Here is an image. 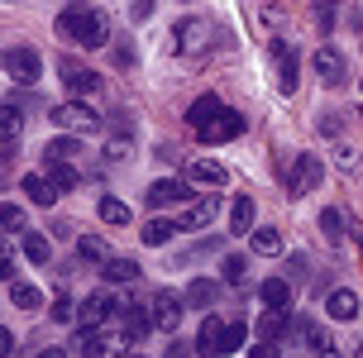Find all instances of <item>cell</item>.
<instances>
[{
    "label": "cell",
    "mask_w": 363,
    "mask_h": 358,
    "mask_svg": "<svg viewBox=\"0 0 363 358\" xmlns=\"http://www.w3.org/2000/svg\"><path fill=\"white\" fill-rule=\"evenodd\" d=\"M57 38H67L77 48H106L110 43V19L96 5H67L57 15Z\"/></svg>",
    "instance_id": "obj_1"
},
{
    "label": "cell",
    "mask_w": 363,
    "mask_h": 358,
    "mask_svg": "<svg viewBox=\"0 0 363 358\" xmlns=\"http://www.w3.org/2000/svg\"><path fill=\"white\" fill-rule=\"evenodd\" d=\"M53 125L62 129V134H101V125H106V120H101L86 101H77V96H72V101L53 106Z\"/></svg>",
    "instance_id": "obj_2"
},
{
    "label": "cell",
    "mask_w": 363,
    "mask_h": 358,
    "mask_svg": "<svg viewBox=\"0 0 363 358\" xmlns=\"http://www.w3.org/2000/svg\"><path fill=\"white\" fill-rule=\"evenodd\" d=\"M325 181V162L315 158V153H296L287 162V196H306Z\"/></svg>",
    "instance_id": "obj_3"
},
{
    "label": "cell",
    "mask_w": 363,
    "mask_h": 358,
    "mask_svg": "<svg viewBox=\"0 0 363 358\" xmlns=\"http://www.w3.org/2000/svg\"><path fill=\"white\" fill-rule=\"evenodd\" d=\"M57 77H62V86L72 91L77 101H86L91 91L101 86V77H96V72H91L86 62H77L72 53H57Z\"/></svg>",
    "instance_id": "obj_4"
},
{
    "label": "cell",
    "mask_w": 363,
    "mask_h": 358,
    "mask_svg": "<svg viewBox=\"0 0 363 358\" xmlns=\"http://www.w3.org/2000/svg\"><path fill=\"white\" fill-rule=\"evenodd\" d=\"M5 77L19 82V86H34L38 77H43V57L34 48H5Z\"/></svg>",
    "instance_id": "obj_5"
},
{
    "label": "cell",
    "mask_w": 363,
    "mask_h": 358,
    "mask_svg": "<svg viewBox=\"0 0 363 358\" xmlns=\"http://www.w3.org/2000/svg\"><path fill=\"white\" fill-rule=\"evenodd\" d=\"M206 43H211V24L206 19H182L172 29V53H182V57H196Z\"/></svg>",
    "instance_id": "obj_6"
},
{
    "label": "cell",
    "mask_w": 363,
    "mask_h": 358,
    "mask_svg": "<svg viewBox=\"0 0 363 358\" xmlns=\"http://www.w3.org/2000/svg\"><path fill=\"white\" fill-rule=\"evenodd\" d=\"M148 311H153V325H158L163 335H177V325H182V311H186V296H177V291H158Z\"/></svg>",
    "instance_id": "obj_7"
},
{
    "label": "cell",
    "mask_w": 363,
    "mask_h": 358,
    "mask_svg": "<svg viewBox=\"0 0 363 358\" xmlns=\"http://www.w3.org/2000/svg\"><path fill=\"white\" fill-rule=\"evenodd\" d=\"M115 311H120V301H115V296H106V291H91L86 301L77 306V320H82V330H101V325H106Z\"/></svg>",
    "instance_id": "obj_8"
},
{
    "label": "cell",
    "mask_w": 363,
    "mask_h": 358,
    "mask_svg": "<svg viewBox=\"0 0 363 358\" xmlns=\"http://www.w3.org/2000/svg\"><path fill=\"white\" fill-rule=\"evenodd\" d=\"M315 77H320L325 86H345V82H349L345 53H340V48H330V43H320V48H315Z\"/></svg>",
    "instance_id": "obj_9"
},
{
    "label": "cell",
    "mask_w": 363,
    "mask_h": 358,
    "mask_svg": "<svg viewBox=\"0 0 363 358\" xmlns=\"http://www.w3.org/2000/svg\"><path fill=\"white\" fill-rule=\"evenodd\" d=\"M244 125H249V120H244L239 110H220L216 120H211L206 129H196V134H201V143H230V139L244 134Z\"/></svg>",
    "instance_id": "obj_10"
},
{
    "label": "cell",
    "mask_w": 363,
    "mask_h": 358,
    "mask_svg": "<svg viewBox=\"0 0 363 358\" xmlns=\"http://www.w3.org/2000/svg\"><path fill=\"white\" fill-rule=\"evenodd\" d=\"M216 215H220V196H216V191H206V196H196L186 211L177 215V225H182V230H211Z\"/></svg>",
    "instance_id": "obj_11"
},
{
    "label": "cell",
    "mask_w": 363,
    "mask_h": 358,
    "mask_svg": "<svg viewBox=\"0 0 363 358\" xmlns=\"http://www.w3.org/2000/svg\"><path fill=\"white\" fill-rule=\"evenodd\" d=\"M225 335H230V325L220 320V315H206L201 320V335H196V354L201 358H225Z\"/></svg>",
    "instance_id": "obj_12"
},
{
    "label": "cell",
    "mask_w": 363,
    "mask_h": 358,
    "mask_svg": "<svg viewBox=\"0 0 363 358\" xmlns=\"http://www.w3.org/2000/svg\"><path fill=\"white\" fill-rule=\"evenodd\" d=\"M254 335H258V340H287V335H291V311L268 306V311L254 320Z\"/></svg>",
    "instance_id": "obj_13"
},
{
    "label": "cell",
    "mask_w": 363,
    "mask_h": 358,
    "mask_svg": "<svg viewBox=\"0 0 363 358\" xmlns=\"http://www.w3.org/2000/svg\"><path fill=\"white\" fill-rule=\"evenodd\" d=\"M291 335H296V340H306V344H311V354H315V358H340L335 340H330V335H325V330H320L315 320H296V325H291Z\"/></svg>",
    "instance_id": "obj_14"
},
{
    "label": "cell",
    "mask_w": 363,
    "mask_h": 358,
    "mask_svg": "<svg viewBox=\"0 0 363 358\" xmlns=\"http://www.w3.org/2000/svg\"><path fill=\"white\" fill-rule=\"evenodd\" d=\"M19 191L34 201V206H53V201L62 196V191L53 186V177H48V172H24V177H19Z\"/></svg>",
    "instance_id": "obj_15"
},
{
    "label": "cell",
    "mask_w": 363,
    "mask_h": 358,
    "mask_svg": "<svg viewBox=\"0 0 363 358\" xmlns=\"http://www.w3.org/2000/svg\"><path fill=\"white\" fill-rule=\"evenodd\" d=\"M182 196H191V191H186V181H177V177H158L144 191V201L153 206V211H163V206H172V201H182Z\"/></svg>",
    "instance_id": "obj_16"
},
{
    "label": "cell",
    "mask_w": 363,
    "mask_h": 358,
    "mask_svg": "<svg viewBox=\"0 0 363 358\" xmlns=\"http://www.w3.org/2000/svg\"><path fill=\"white\" fill-rule=\"evenodd\" d=\"M120 320H125V344H139L148 330H158V325H153V311H144V306H125Z\"/></svg>",
    "instance_id": "obj_17"
},
{
    "label": "cell",
    "mask_w": 363,
    "mask_h": 358,
    "mask_svg": "<svg viewBox=\"0 0 363 358\" xmlns=\"http://www.w3.org/2000/svg\"><path fill=\"white\" fill-rule=\"evenodd\" d=\"M272 57H277V91L291 96V91H296V67H301V62H296V53H291L287 43H272Z\"/></svg>",
    "instance_id": "obj_18"
},
{
    "label": "cell",
    "mask_w": 363,
    "mask_h": 358,
    "mask_svg": "<svg viewBox=\"0 0 363 358\" xmlns=\"http://www.w3.org/2000/svg\"><path fill=\"white\" fill-rule=\"evenodd\" d=\"M186 177L196 181V186H225V181H230V167L216 162V158H196L191 167H186Z\"/></svg>",
    "instance_id": "obj_19"
},
{
    "label": "cell",
    "mask_w": 363,
    "mask_h": 358,
    "mask_svg": "<svg viewBox=\"0 0 363 358\" xmlns=\"http://www.w3.org/2000/svg\"><path fill=\"white\" fill-rule=\"evenodd\" d=\"M325 315H330V320H354V315H359V291L335 286V291L325 296Z\"/></svg>",
    "instance_id": "obj_20"
},
{
    "label": "cell",
    "mask_w": 363,
    "mask_h": 358,
    "mask_svg": "<svg viewBox=\"0 0 363 358\" xmlns=\"http://www.w3.org/2000/svg\"><path fill=\"white\" fill-rule=\"evenodd\" d=\"M182 296H186V306H196V311H211V306L220 301V282H211V277H191Z\"/></svg>",
    "instance_id": "obj_21"
},
{
    "label": "cell",
    "mask_w": 363,
    "mask_h": 358,
    "mask_svg": "<svg viewBox=\"0 0 363 358\" xmlns=\"http://www.w3.org/2000/svg\"><path fill=\"white\" fill-rule=\"evenodd\" d=\"M101 277H106L110 286L139 282V263H134V258H106V263H101Z\"/></svg>",
    "instance_id": "obj_22"
},
{
    "label": "cell",
    "mask_w": 363,
    "mask_h": 358,
    "mask_svg": "<svg viewBox=\"0 0 363 358\" xmlns=\"http://www.w3.org/2000/svg\"><path fill=\"white\" fill-rule=\"evenodd\" d=\"M220 110H225V106H220V96H216V91H211V96L191 101V110H186V125H191V129H206V125H211V120L220 115Z\"/></svg>",
    "instance_id": "obj_23"
},
{
    "label": "cell",
    "mask_w": 363,
    "mask_h": 358,
    "mask_svg": "<svg viewBox=\"0 0 363 358\" xmlns=\"http://www.w3.org/2000/svg\"><path fill=\"white\" fill-rule=\"evenodd\" d=\"M24 258H29L34 268H48V263H53V239L29 230V234H24Z\"/></svg>",
    "instance_id": "obj_24"
},
{
    "label": "cell",
    "mask_w": 363,
    "mask_h": 358,
    "mask_svg": "<svg viewBox=\"0 0 363 358\" xmlns=\"http://www.w3.org/2000/svg\"><path fill=\"white\" fill-rule=\"evenodd\" d=\"M182 225L177 220H148L144 230H139V239H144L148 249H163V244H172V234H177Z\"/></svg>",
    "instance_id": "obj_25"
},
{
    "label": "cell",
    "mask_w": 363,
    "mask_h": 358,
    "mask_svg": "<svg viewBox=\"0 0 363 358\" xmlns=\"http://www.w3.org/2000/svg\"><path fill=\"white\" fill-rule=\"evenodd\" d=\"M258 296H263V306H282V311H291V282L287 277H268V282L258 286Z\"/></svg>",
    "instance_id": "obj_26"
},
{
    "label": "cell",
    "mask_w": 363,
    "mask_h": 358,
    "mask_svg": "<svg viewBox=\"0 0 363 358\" xmlns=\"http://www.w3.org/2000/svg\"><path fill=\"white\" fill-rule=\"evenodd\" d=\"M345 230H349L345 211H340V206H325V211H320V234H325V244H340Z\"/></svg>",
    "instance_id": "obj_27"
},
{
    "label": "cell",
    "mask_w": 363,
    "mask_h": 358,
    "mask_svg": "<svg viewBox=\"0 0 363 358\" xmlns=\"http://www.w3.org/2000/svg\"><path fill=\"white\" fill-rule=\"evenodd\" d=\"M254 230V196H235L230 206V234H249Z\"/></svg>",
    "instance_id": "obj_28"
},
{
    "label": "cell",
    "mask_w": 363,
    "mask_h": 358,
    "mask_svg": "<svg viewBox=\"0 0 363 358\" xmlns=\"http://www.w3.org/2000/svg\"><path fill=\"white\" fill-rule=\"evenodd\" d=\"M82 134H57L53 143H48V148H43V158H53V162H72L77 153H82Z\"/></svg>",
    "instance_id": "obj_29"
},
{
    "label": "cell",
    "mask_w": 363,
    "mask_h": 358,
    "mask_svg": "<svg viewBox=\"0 0 363 358\" xmlns=\"http://www.w3.org/2000/svg\"><path fill=\"white\" fill-rule=\"evenodd\" d=\"M10 306H19V311H38V306H43V291H38L34 282H10Z\"/></svg>",
    "instance_id": "obj_30"
},
{
    "label": "cell",
    "mask_w": 363,
    "mask_h": 358,
    "mask_svg": "<svg viewBox=\"0 0 363 358\" xmlns=\"http://www.w3.org/2000/svg\"><path fill=\"white\" fill-rule=\"evenodd\" d=\"M77 354L82 358H106L110 354L106 335H101V330H82V335H77Z\"/></svg>",
    "instance_id": "obj_31"
},
{
    "label": "cell",
    "mask_w": 363,
    "mask_h": 358,
    "mask_svg": "<svg viewBox=\"0 0 363 358\" xmlns=\"http://www.w3.org/2000/svg\"><path fill=\"white\" fill-rule=\"evenodd\" d=\"M43 162H48L43 172L53 177V186H57V191H72L77 181H82V177H77V167H72V162H53V158H43Z\"/></svg>",
    "instance_id": "obj_32"
},
{
    "label": "cell",
    "mask_w": 363,
    "mask_h": 358,
    "mask_svg": "<svg viewBox=\"0 0 363 358\" xmlns=\"http://www.w3.org/2000/svg\"><path fill=\"white\" fill-rule=\"evenodd\" d=\"M96 211H101V220H106V225H129V220H134V211H129L125 201H115V196H101V206H96Z\"/></svg>",
    "instance_id": "obj_33"
},
{
    "label": "cell",
    "mask_w": 363,
    "mask_h": 358,
    "mask_svg": "<svg viewBox=\"0 0 363 358\" xmlns=\"http://www.w3.org/2000/svg\"><path fill=\"white\" fill-rule=\"evenodd\" d=\"M77 253H82L86 263H106V258H110V249H106L101 234H82V239H77Z\"/></svg>",
    "instance_id": "obj_34"
},
{
    "label": "cell",
    "mask_w": 363,
    "mask_h": 358,
    "mask_svg": "<svg viewBox=\"0 0 363 358\" xmlns=\"http://www.w3.org/2000/svg\"><path fill=\"white\" fill-rule=\"evenodd\" d=\"M220 277H225L230 286H244V282H249V258H239V253H230V258L220 263Z\"/></svg>",
    "instance_id": "obj_35"
},
{
    "label": "cell",
    "mask_w": 363,
    "mask_h": 358,
    "mask_svg": "<svg viewBox=\"0 0 363 358\" xmlns=\"http://www.w3.org/2000/svg\"><path fill=\"white\" fill-rule=\"evenodd\" d=\"M254 253H263V258H272V253H282V230H254Z\"/></svg>",
    "instance_id": "obj_36"
},
{
    "label": "cell",
    "mask_w": 363,
    "mask_h": 358,
    "mask_svg": "<svg viewBox=\"0 0 363 358\" xmlns=\"http://www.w3.org/2000/svg\"><path fill=\"white\" fill-rule=\"evenodd\" d=\"M0 225H5V234H29V225H24V211H19L15 201H5V206H0Z\"/></svg>",
    "instance_id": "obj_37"
},
{
    "label": "cell",
    "mask_w": 363,
    "mask_h": 358,
    "mask_svg": "<svg viewBox=\"0 0 363 358\" xmlns=\"http://www.w3.org/2000/svg\"><path fill=\"white\" fill-rule=\"evenodd\" d=\"M48 311H53V320H77V301L62 291V286H57V296H53V306H48Z\"/></svg>",
    "instance_id": "obj_38"
},
{
    "label": "cell",
    "mask_w": 363,
    "mask_h": 358,
    "mask_svg": "<svg viewBox=\"0 0 363 358\" xmlns=\"http://www.w3.org/2000/svg\"><path fill=\"white\" fill-rule=\"evenodd\" d=\"M315 24H320V34L330 38V29H335V0H315Z\"/></svg>",
    "instance_id": "obj_39"
},
{
    "label": "cell",
    "mask_w": 363,
    "mask_h": 358,
    "mask_svg": "<svg viewBox=\"0 0 363 358\" xmlns=\"http://www.w3.org/2000/svg\"><path fill=\"white\" fill-rule=\"evenodd\" d=\"M244 340H249V325H244V320H235V325H230V335H225V354L244 349Z\"/></svg>",
    "instance_id": "obj_40"
},
{
    "label": "cell",
    "mask_w": 363,
    "mask_h": 358,
    "mask_svg": "<svg viewBox=\"0 0 363 358\" xmlns=\"http://www.w3.org/2000/svg\"><path fill=\"white\" fill-rule=\"evenodd\" d=\"M153 10H158V0H129V19H134V24H144Z\"/></svg>",
    "instance_id": "obj_41"
},
{
    "label": "cell",
    "mask_w": 363,
    "mask_h": 358,
    "mask_svg": "<svg viewBox=\"0 0 363 358\" xmlns=\"http://www.w3.org/2000/svg\"><path fill=\"white\" fill-rule=\"evenodd\" d=\"M249 358H282V349H277V340H258L249 349Z\"/></svg>",
    "instance_id": "obj_42"
},
{
    "label": "cell",
    "mask_w": 363,
    "mask_h": 358,
    "mask_svg": "<svg viewBox=\"0 0 363 358\" xmlns=\"http://www.w3.org/2000/svg\"><path fill=\"white\" fill-rule=\"evenodd\" d=\"M315 129H320V134H325V139H335V134H340V115H320V120H315Z\"/></svg>",
    "instance_id": "obj_43"
},
{
    "label": "cell",
    "mask_w": 363,
    "mask_h": 358,
    "mask_svg": "<svg viewBox=\"0 0 363 358\" xmlns=\"http://www.w3.org/2000/svg\"><path fill=\"white\" fill-rule=\"evenodd\" d=\"M0 277H5V282H19V268H15V253H0Z\"/></svg>",
    "instance_id": "obj_44"
},
{
    "label": "cell",
    "mask_w": 363,
    "mask_h": 358,
    "mask_svg": "<svg viewBox=\"0 0 363 358\" xmlns=\"http://www.w3.org/2000/svg\"><path fill=\"white\" fill-rule=\"evenodd\" d=\"M163 358H191V349H186V344H182L177 335H172V344L163 349Z\"/></svg>",
    "instance_id": "obj_45"
},
{
    "label": "cell",
    "mask_w": 363,
    "mask_h": 358,
    "mask_svg": "<svg viewBox=\"0 0 363 358\" xmlns=\"http://www.w3.org/2000/svg\"><path fill=\"white\" fill-rule=\"evenodd\" d=\"M15 349H19L15 335H10V330H0V354H5V358H15Z\"/></svg>",
    "instance_id": "obj_46"
},
{
    "label": "cell",
    "mask_w": 363,
    "mask_h": 358,
    "mask_svg": "<svg viewBox=\"0 0 363 358\" xmlns=\"http://www.w3.org/2000/svg\"><path fill=\"white\" fill-rule=\"evenodd\" d=\"M335 158H340V167H354V162H359V158H354V148H349V143H340V148H335Z\"/></svg>",
    "instance_id": "obj_47"
},
{
    "label": "cell",
    "mask_w": 363,
    "mask_h": 358,
    "mask_svg": "<svg viewBox=\"0 0 363 358\" xmlns=\"http://www.w3.org/2000/svg\"><path fill=\"white\" fill-rule=\"evenodd\" d=\"M349 239H354V249L363 253V220H349Z\"/></svg>",
    "instance_id": "obj_48"
},
{
    "label": "cell",
    "mask_w": 363,
    "mask_h": 358,
    "mask_svg": "<svg viewBox=\"0 0 363 358\" xmlns=\"http://www.w3.org/2000/svg\"><path fill=\"white\" fill-rule=\"evenodd\" d=\"M38 358H67V354H62V349H43Z\"/></svg>",
    "instance_id": "obj_49"
},
{
    "label": "cell",
    "mask_w": 363,
    "mask_h": 358,
    "mask_svg": "<svg viewBox=\"0 0 363 358\" xmlns=\"http://www.w3.org/2000/svg\"><path fill=\"white\" fill-rule=\"evenodd\" d=\"M120 358H144V354H139V349H134V354H120Z\"/></svg>",
    "instance_id": "obj_50"
},
{
    "label": "cell",
    "mask_w": 363,
    "mask_h": 358,
    "mask_svg": "<svg viewBox=\"0 0 363 358\" xmlns=\"http://www.w3.org/2000/svg\"><path fill=\"white\" fill-rule=\"evenodd\" d=\"M359 115H363V110H359Z\"/></svg>",
    "instance_id": "obj_51"
}]
</instances>
